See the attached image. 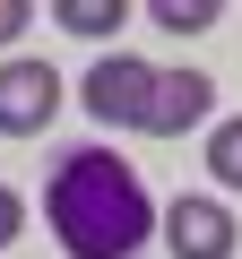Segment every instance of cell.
Segmentation results:
<instances>
[{
  "label": "cell",
  "mask_w": 242,
  "mask_h": 259,
  "mask_svg": "<svg viewBox=\"0 0 242 259\" xmlns=\"http://www.w3.org/2000/svg\"><path fill=\"white\" fill-rule=\"evenodd\" d=\"M44 225L69 259H139L156 233V199L112 147H69L44 182Z\"/></svg>",
  "instance_id": "1"
},
{
  "label": "cell",
  "mask_w": 242,
  "mask_h": 259,
  "mask_svg": "<svg viewBox=\"0 0 242 259\" xmlns=\"http://www.w3.org/2000/svg\"><path fill=\"white\" fill-rule=\"evenodd\" d=\"M147 95H156V69H147V61H130V52L95 61V69H87V87H78V104H87L104 130H139V121H147Z\"/></svg>",
  "instance_id": "2"
},
{
  "label": "cell",
  "mask_w": 242,
  "mask_h": 259,
  "mask_svg": "<svg viewBox=\"0 0 242 259\" xmlns=\"http://www.w3.org/2000/svg\"><path fill=\"white\" fill-rule=\"evenodd\" d=\"M61 112V69L52 61H0V139H35Z\"/></svg>",
  "instance_id": "3"
},
{
  "label": "cell",
  "mask_w": 242,
  "mask_h": 259,
  "mask_svg": "<svg viewBox=\"0 0 242 259\" xmlns=\"http://www.w3.org/2000/svg\"><path fill=\"white\" fill-rule=\"evenodd\" d=\"M216 112V78L208 69H156V95H147V139H182V130H199Z\"/></svg>",
  "instance_id": "4"
},
{
  "label": "cell",
  "mask_w": 242,
  "mask_h": 259,
  "mask_svg": "<svg viewBox=\"0 0 242 259\" xmlns=\"http://www.w3.org/2000/svg\"><path fill=\"white\" fill-rule=\"evenodd\" d=\"M165 250L173 259H233V207L225 199H173L165 207Z\"/></svg>",
  "instance_id": "5"
},
{
  "label": "cell",
  "mask_w": 242,
  "mask_h": 259,
  "mask_svg": "<svg viewBox=\"0 0 242 259\" xmlns=\"http://www.w3.org/2000/svg\"><path fill=\"white\" fill-rule=\"evenodd\" d=\"M52 26H69V35H112V26H121V0H52Z\"/></svg>",
  "instance_id": "6"
},
{
  "label": "cell",
  "mask_w": 242,
  "mask_h": 259,
  "mask_svg": "<svg viewBox=\"0 0 242 259\" xmlns=\"http://www.w3.org/2000/svg\"><path fill=\"white\" fill-rule=\"evenodd\" d=\"M208 173H216L225 190H242V121H216V130H208Z\"/></svg>",
  "instance_id": "7"
},
{
  "label": "cell",
  "mask_w": 242,
  "mask_h": 259,
  "mask_svg": "<svg viewBox=\"0 0 242 259\" xmlns=\"http://www.w3.org/2000/svg\"><path fill=\"white\" fill-rule=\"evenodd\" d=\"M165 35H208L216 26V0H156V9H147Z\"/></svg>",
  "instance_id": "8"
},
{
  "label": "cell",
  "mask_w": 242,
  "mask_h": 259,
  "mask_svg": "<svg viewBox=\"0 0 242 259\" xmlns=\"http://www.w3.org/2000/svg\"><path fill=\"white\" fill-rule=\"evenodd\" d=\"M18 233H26V199H18V190H9V182H0V250H9V242H18Z\"/></svg>",
  "instance_id": "9"
},
{
  "label": "cell",
  "mask_w": 242,
  "mask_h": 259,
  "mask_svg": "<svg viewBox=\"0 0 242 259\" xmlns=\"http://www.w3.org/2000/svg\"><path fill=\"white\" fill-rule=\"evenodd\" d=\"M18 26H35V0H0V44H9Z\"/></svg>",
  "instance_id": "10"
}]
</instances>
